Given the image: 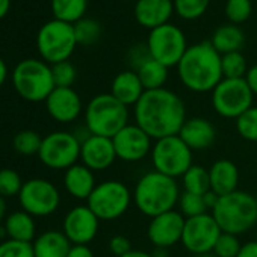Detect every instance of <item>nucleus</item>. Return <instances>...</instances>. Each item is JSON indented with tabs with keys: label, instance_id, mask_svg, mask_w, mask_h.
Segmentation results:
<instances>
[{
	"label": "nucleus",
	"instance_id": "1",
	"mask_svg": "<svg viewBox=\"0 0 257 257\" xmlns=\"http://www.w3.org/2000/svg\"><path fill=\"white\" fill-rule=\"evenodd\" d=\"M186 119L183 100L167 88L146 91L135 104V124L155 141L179 135Z\"/></svg>",
	"mask_w": 257,
	"mask_h": 257
},
{
	"label": "nucleus",
	"instance_id": "2",
	"mask_svg": "<svg viewBox=\"0 0 257 257\" xmlns=\"http://www.w3.org/2000/svg\"><path fill=\"white\" fill-rule=\"evenodd\" d=\"M176 68L183 86L192 92H212L224 79L221 55L210 41H201L188 47Z\"/></svg>",
	"mask_w": 257,
	"mask_h": 257
},
{
	"label": "nucleus",
	"instance_id": "3",
	"mask_svg": "<svg viewBox=\"0 0 257 257\" xmlns=\"http://www.w3.org/2000/svg\"><path fill=\"white\" fill-rule=\"evenodd\" d=\"M180 189L176 179L150 171L144 174L135 186V206L146 216L155 218L161 213L173 210L179 204Z\"/></svg>",
	"mask_w": 257,
	"mask_h": 257
},
{
	"label": "nucleus",
	"instance_id": "4",
	"mask_svg": "<svg viewBox=\"0 0 257 257\" xmlns=\"http://www.w3.org/2000/svg\"><path fill=\"white\" fill-rule=\"evenodd\" d=\"M212 216L222 233L239 236L251 230L257 222L255 198L249 192L243 191H234L222 195L212 209Z\"/></svg>",
	"mask_w": 257,
	"mask_h": 257
},
{
	"label": "nucleus",
	"instance_id": "5",
	"mask_svg": "<svg viewBox=\"0 0 257 257\" xmlns=\"http://www.w3.org/2000/svg\"><path fill=\"white\" fill-rule=\"evenodd\" d=\"M128 124V109L110 92L98 94L89 100L85 109V127L91 135L113 138Z\"/></svg>",
	"mask_w": 257,
	"mask_h": 257
},
{
	"label": "nucleus",
	"instance_id": "6",
	"mask_svg": "<svg viewBox=\"0 0 257 257\" xmlns=\"http://www.w3.org/2000/svg\"><path fill=\"white\" fill-rule=\"evenodd\" d=\"M16 92L26 101L40 103L46 101L52 91L56 88L52 74V65L43 59H23L11 74Z\"/></svg>",
	"mask_w": 257,
	"mask_h": 257
},
{
	"label": "nucleus",
	"instance_id": "7",
	"mask_svg": "<svg viewBox=\"0 0 257 257\" xmlns=\"http://www.w3.org/2000/svg\"><path fill=\"white\" fill-rule=\"evenodd\" d=\"M77 47L74 26L61 20H49L37 34V50L44 62L55 65L70 61Z\"/></svg>",
	"mask_w": 257,
	"mask_h": 257
},
{
	"label": "nucleus",
	"instance_id": "8",
	"mask_svg": "<svg viewBox=\"0 0 257 257\" xmlns=\"http://www.w3.org/2000/svg\"><path fill=\"white\" fill-rule=\"evenodd\" d=\"M132 194L128 188L118 180H106L95 186L86 206L100 221H113L122 216L131 207Z\"/></svg>",
	"mask_w": 257,
	"mask_h": 257
},
{
	"label": "nucleus",
	"instance_id": "9",
	"mask_svg": "<svg viewBox=\"0 0 257 257\" xmlns=\"http://www.w3.org/2000/svg\"><path fill=\"white\" fill-rule=\"evenodd\" d=\"M150 156L155 171L173 179L183 177V174L194 165L192 150L179 135L158 140L153 144Z\"/></svg>",
	"mask_w": 257,
	"mask_h": 257
},
{
	"label": "nucleus",
	"instance_id": "10",
	"mask_svg": "<svg viewBox=\"0 0 257 257\" xmlns=\"http://www.w3.org/2000/svg\"><path fill=\"white\" fill-rule=\"evenodd\" d=\"M254 94L243 79H222L212 91L213 110L222 118H239L252 106Z\"/></svg>",
	"mask_w": 257,
	"mask_h": 257
},
{
	"label": "nucleus",
	"instance_id": "11",
	"mask_svg": "<svg viewBox=\"0 0 257 257\" xmlns=\"http://www.w3.org/2000/svg\"><path fill=\"white\" fill-rule=\"evenodd\" d=\"M146 44L152 58L168 68L177 67L188 50L185 34L179 26L173 23H167L150 31Z\"/></svg>",
	"mask_w": 257,
	"mask_h": 257
},
{
	"label": "nucleus",
	"instance_id": "12",
	"mask_svg": "<svg viewBox=\"0 0 257 257\" xmlns=\"http://www.w3.org/2000/svg\"><path fill=\"white\" fill-rule=\"evenodd\" d=\"M38 159L50 170L67 171L80 159V141L70 132H52L43 138Z\"/></svg>",
	"mask_w": 257,
	"mask_h": 257
},
{
	"label": "nucleus",
	"instance_id": "13",
	"mask_svg": "<svg viewBox=\"0 0 257 257\" xmlns=\"http://www.w3.org/2000/svg\"><path fill=\"white\" fill-rule=\"evenodd\" d=\"M22 210L35 216H49L55 213L61 204V194L58 188L46 179H29L23 183L19 194Z\"/></svg>",
	"mask_w": 257,
	"mask_h": 257
},
{
	"label": "nucleus",
	"instance_id": "14",
	"mask_svg": "<svg viewBox=\"0 0 257 257\" xmlns=\"http://www.w3.org/2000/svg\"><path fill=\"white\" fill-rule=\"evenodd\" d=\"M221 233L222 231L212 213L186 218L182 243L194 255L212 252Z\"/></svg>",
	"mask_w": 257,
	"mask_h": 257
},
{
	"label": "nucleus",
	"instance_id": "15",
	"mask_svg": "<svg viewBox=\"0 0 257 257\" xmlns=\"http://www.w3.org/2000/svg\"><path fill=\"white\" fill-rule=\"evenodd\" d=\"M152 141L138 124H127L112 138L116 159L124 162H140L146 159L152 153Z\"/></svg>",
	"mask_w": 257,
	"mask_h": 257
},
{
	"label": "nucleus",
	"instance_id": "16",
	"mask_svg": "<svg viewBox=\"0 0 257 257\" xmlns=\"http://www.w3.org/2000/svg\"><path fill=\"white\" fill-rule=\"evenodd\" d=\"M186 218L176 209L161 213L152 218L147 236L149 240L155 245V248H171L176 243L182 242L183 228Z\"/></svg>",
	"mask_w": 257,
	"mask_h": 257
},
{
	"label": "nucleus",
	"instance_id": "17",
	"mask_svg": "<svg viewBox=\"0 0 257 257\" xmlns=\"http://www.w3.org/2000/svg\"><path fill=\"white\" fill-rule=\"evenodd\" d=\"M100 219L88 206L73 207L64 218L62 231L73 245H88L98 233Z\"/></svg>",
	"mask_w": 257,
	"mask_h": 257
},
{
	"label": "nucleus",
	"instance_id": "18",
	"mask_svg": "<svg viewBox=\"0 0 257 257\" xmlns=\"http://www.w3.org/2000/svg\"><path fill=\"white\" fill-rule=\"evenodd\" d=\"M44 103L49 115L64 124L76 121L83 110L82 98L73 88H55Z\"/></svg>",
	"mask_w": 257,
	"mask_h": 257
},
{
	"label": "nucleus",
	"instance_id": "19",
	"mask_svg": "<svg viewBox=\"0 0 257 257\" xmlns=\"http://www.w3.org/2000/svg\"><path fill=\"white\" fill-rule=\"evenodd\" d=\"M80 161L91 171L107 170L115 161L116 153L110 138L91 135L80 144Z\"/></svg>",
	"mask_w": 257,
	"mask_h": 257
},
{
	"label": "nucleus",
	"instance_id": "20",
	"mask_svg": "<svg viewBox=\"0 0 257 257\" xmlns=\"http://www.w3.org/2000/svg\"><path fill=\"white\" fill-rule=\"evenodd\" d=\"M173 13V0H137L134 8L137 23L149 31L170 23Z\"/></svg>",
	"mask_w": 257,
	"mask_h": 257
},
{
	"label": "nucleus",
	"instance_id": "21",
	"mask_svg": "<svg viewBox=\"0 0 257 257\" xmlns=\"http://www.w3.org/2000/svg\"><path fill=\"white\" fill-rule=\"evenodd\" d=\"M179 137L192 152H201L210 149L216 141L215 125L201 116H194L185 121Z\"/></svg>",
	"mask_w": 257,
	"mask_h": 257
},
{
	"label": "nucleus",
	"instance_id": "22",
	"mask_svg": "<svg viewBox=\"0 0 257 257\" xmlns=\"http://www.w3.org/2000/svg\"><path fill=\"white\" fill-rule=\"evenodd\" d=\"M144 92L146 89L143 86V82L134 70H124L118 73L110 85V94L127 107L135 106Z\"/></svg>",
	"mask_w": 257,
	"mask_h": 257
},
{
	"label": "nucleus",
	"instance_id": "23",
	"mask_svg": "<svg viewBox=\"0 0 257 257\" xmlns=\"http://www.w3.org/2000/svg\"><path fill=\"white\" fill-rule=\"evenodd\" d=\"M65 191L76 200H88L92 191L95 189L94 171H91L83 164H76L70 167L64 174Z\"/></svg>",
	"mask_w": 257,
	"mask_h": 257
},
{
	"label": "nucleus",
	"instance_id": "24",
	"mask_svg": "<svg viewBox=\"0 0 257 257\" xmlns=\"http://www.w3.org/2000/svg\"><path fill=\"white\" fill-rule=\"evenodd\" d=\"M210 191L218 197L231 194L237 191L239 185V170L228 159H219L209 168Z\"/></svg>",
	"mask_w": 257,
	"mask_h": 257
},
{
	"label": "nucleus",
	"instance_id": "25",
	"mask_svg": "<svg viewBox=\"0 0 257 257\" xmlns=\"http://www.w3.org/2000/svg\"><path fill=\"white\" fill-rule=\"evenodd\" d=\"M71 245L64 231L59 230H47L32 242L35 257H67Z\"/></svg>",
	"mask_w": 257,
	"mask_h": 257
},
{
	"label": "nucleus",
	"instance_id": "26",
	"mask_svg": "<svg viewBox=\"0 0 257 257\" xmlns=\"http://www.w3.org/2000/svg\"><path fill=\"white\" fill-rule=\"evenodd\" d=\"M5 230L10 239L32 243L37 237V225L32 215L25 210H16L5 219Z\"/></svg>",
	"mask_w": 257,
	"mask_h": 257
},
{
	"label": "nucleus",
	"instance_id": "27",
	"mask_svg": "<svg viewBox=\"0 0 257 257\" xmlns=\"http://www.w3.org/2000/svg\"><path fill=\"white\" fill-rule=\"evenodd\" d=\"M210 44L219 55L240 52V49L245 44V35L242 29L236 25H222L215 29Z\"/></svg>",
	"mask_w": 257,
	"mask_h": 257
},
{
	"label": "nucleus",
	"instance_id": "28",
	"mask_svg": "<svg viewBox=\"0 0 257 257\" xmlns=\"http://www.w3.org/2000/svg\"><path fill=\"white\" fill-rule=\"evenodd\" d=\"M50 8L56 20L74 25L85 17L88 0H50Z\"/></svg>",
	"mask_w": 257,
	"mask_h": 257
},
{
	"label": "nucleus",
	"instance_id": "29",
	"mask_svg": "<svg viewBox=\"0 0 257 257\" xmlns=\"http://www.w3.org/2000/svg\"><path fill=\"white\" fill-rule=\"evenodd\" d=\"M168 70H170L168 67H165L164 64L150 58L147 62H144L137 70V74L140 76L144 89L152 91V89L164 88V85L168 80Z\"/></svg>",
	"mask_w": 257,
	"mask_h": 257
},
{
	"label": "nucleus",
	"instance_id": "30",
	"mask_svg": "<svg viewBox=\"0 0 257 257\" xmlns=\"http://www.w3.org/2000/svg\"><path fill=\"white\" fill-rule=\"evenodd\" d=\"M185 192L204 195L210 191V177L209 170L201 165H192L182 177Z\"/></svg>",
	"mask_w": 257,
	"mask_h": 257
},
{
	"label": "nucleus",
	"instance_id": "31",
	"mask_svg": "<svg viewBox=\"0 0 257 257\" xmlns=\"http://www.w3.org/2000/svg\"><path fill=\"white\" fill-rule=\"evenodd\" d=\"M41 144H43V137L38 132L31 131V128L20 131L13 140L14 150L22 156H34V155L38 156Z\"/></svg>",
	"mask_w": 257,
	"mask_h": 257
},
{
	"label": "nucleus",
	"instance_id": "32",
	"mask_svg": "<svg viewBox=\"0 0 257 257\" xmlns=\"http://www.w3.org/2000/svg\"><path fill=\"white\" fill-rule=\"evenodd\" d=\"M73 26H74L77 46H92L101 37V25L95 19L83 17Z\"/></svg>",
	"mask_w": 257,
	"mask_h": 257
},
{
	"label": "nucleus",
	"instance_id": "33",
	"mask_svg": "<svg viewBox=\"0 0 257 257\" xmlns=\"http://www.w3.org/2000/svg\"><path fill=\"white\" fill-rule=\"evenodd\" d=\"M221 70L224 79H243L248 71L246 59L240 52L221 55Z\"/></svg>",
	"mask_w": 257,
	"mask_h": 257
},
{
	"label": "nucleus",
	"instance_id": "34",
	"mask_svg": "<svg viewBox=\"0 0 257 257\" xmlns=\"http://www.w3.org/2000/svg\"><path fill=\"white\" fill-rule=\"evenodd\" d=\"M174 11L183 20H197L204 16L207 11L210 0H173Z\"/></svg>",
	"mask_w": 257,
	"mask_h": 257
},
{
	"label": "nucleus",
	"instance_id": "35",
	"mask_svg": "<svg viewBox=\"0 0 257 257\" xmlns=\"http://www.w3.org/2000/svg\"><path fill=\"white\" fill-rule=\"evenodd\" d=\"M209 207L204 201L203 195L191 194V192H182L179 198V212L185 218H194L207 213Z\"/></svg>",
	"mask_w": 257,
	"mask_h": 257
},
{
	"label": "nucleus",
	"instance_id": "36",
	"mask_svg": "<svg viewBox=\"0 0 257 257\" xmlns=\"http://www.w3.org/2000/svg\"><path fill=\"white\" fill-rule=\"evenodd\" d=\"M236 131L245 141L257 143V106H251L236 118Z\"/></svg>",
	"mask_w": 257,
	"mask_h": 257
},
{
	"label": "nucleus",
	"instance_id": "37",
	"mask_svg": "<svg viewBox=\"0 0 257 257\" xmlns=\"http://www.w3.org/2000/svg\"><path fill=\"white\" fill-rule=\"evenodd\" d=\"M224 13L231 25L239 26L249 20L252 13V2L251 0H227Z\"/></svg>",
	"mask_w": 257,
	"mask_h": 257
},
{
	"label": "nucleus",
	"instance_id": "38",
	"mask_svg": "<svg viewBox=\"0 0 257 257\" xmlns=\"http://www.w3.org/2000/svg\"><path fill=\"white\" fill-rule=\"evenodd\" d=\"M22 176L13 168H2L0 170V197H16L20 194L23 188Z\"/></svg>",
	"mask_w": 257,
	"mask_h": 257
},
{
	"label": "nucleus",
	"instance_id": "39",
	"mask_svg": "<svg viewBox=\"0 0 257 257\" xmlns=\"http://www.w3.org/2000/svg\"><path fill=\"white\" fill-rule=\"evenodd\" d=\"M52 74L56 88H71L76 80L77 71L70 61H64L52 65Z\"/></svg>",
	"mask_w": 257,
	"mask_h": 257
},
{
	"label": "nucleus",
	"instance_id": "40",
	"mask_svg": "<svg viewBox=\"0 0 257 257\" xmlns=\"http://www.w3.org/2000/svg\"><path fill=\"white\" fill-rule=\"evenodd\" d=\"M240 246L242 243L239 242L237 236L230 233H221L212 252L216 257H237Z\"/></svg>",
	"mask_w": 257,
	"mask_h": 257
},
{
	"label": "nucleus",
	"instance_id": "41",
	"mask_svg": "<svg viewBox=\"0 0 257 257\" xmlns=\"http://www.w3.org/2000/svg\"><path fill=\"white\" fill-rule=\"evenodd\" d=\"M0 257H35L32 243L8 239L0 243Z\"/></svg>",
	"mask_w": 257,
	"mask_h": 257
},
{
	"label": "nucleus",
	"instance_id": "42",
	"mask_svg": "<svg viewBox=\"0 0 257 257\" xmlns=\"http://www.w3.org/2000/svg\"><path fill=\"white\" fill-rule=\"evenodd\" d=\"M152 58L147 44H137L127 53V62L131 65V70L137 71L144 62H147Z\"/></svg>",
	"mask_w": 257,
	"mask_h": 257
},
{
	"label": "nucleus",
	"instance_id": "43",
	"mask_svg": "<svg viewBox=\"0 0 257 257\" xmlns=\"http://www.w3.org/2000/svg\"><path fill=\"white\" fill-rule=\"evenodd\" d=\"M109 249L112 254H115L116 257H121L124 254H127L128 251H132V242L128 240L125 236L122 234H116L109 240Z\"/></svg>",
	"mask_w": 257,
	"mask_h": 257
},
{
	"label": "nucleus",
	"instance_id": "44",
	"mask_svg": "<svg viewBox=\"0 0 257 257\" xmlns=\"http://www.w3.org/2000/svg\"><path fill=\"white\" fill-rule=\"evenodd\" d=\"M67 257H94V252L88 245H71Z\"/></svg>",
	"mask_w": 257,
	"mask_h": 257
},
{
	"label": "nucleus",
	"instance_id": "45",
	"mask_svg": "<svg viewBox=\"0 0 257 257\" xmlns=\"http://www.w3.org/2000/svg\"><path fill=\"white\" fill-rule=\"evenodd\" d=\"M245 80H246L249 89L252 91V94L257 95V64H254L252 67L248 68V71L245 74Z\"/></svg>",
	"mask_w": 257,
	"mask_h": 257
},
{
	"label": "nucleus",
	"instance_id": "46",
	"mask_svg": "<svg viewBox=\"0 0 257 257\" xmlns=\"http://www.w3.org/2000/svg\"><path fill=\"white\" fill-rule=\"evenodd\" d=\"M237 257H257V240L246 242L240 246Z\"/></svg>",
	"mask_w": 257,
	"mask_h": 257
},
{
	"label": "nucleus",
	"instance_id": "47",
	"mask_svg": "<svg viewBox=\"0 0 257 257\" xmlns=\"http://www.w3.org/2000/svg\"><path fill=\"white\" fill-rule=\"evenodd\" d=\"M203 197H204V201H206V204H207V207H209L210 210L215 207V204H216V201H218V198H219V197H218V195H216L213 191H209V192H206Z\"/></svg>",
	"mask_w": 257,
	"mask_h": 257
},
{
	"label": "nucleus",
	"instance_id": "48",
	"mask_svg": "<svg viewBox=\"0 0 257 257\" xmlns=\"http://www.w3.org/2000/svg\"><path fill=\"white\" fill-rule=\"evenodd\" d=\"M7 79H8V65L2 58H0V86L7 82Z\"/></svg>",
	"mask_w": 257,
	"mask_h": 257
},
{
	"label": "nucleus",
	"instance_id": "49",
	"mask_svg": "<svg viewBox=\"0 0 257 257\" xmlns=\"http://www.w3.org/2000/svg\"><path fill=\"white\" fill-rule=\"evenodd\" d=\"M11 10V0H0V20L7 17Z\"/></svg>",
	"mask_w": 257,
	"mask_h": 257
},
{
	"label": "nucleus",
	"instance_id": "50",
	"mask_svg": "<svg viewBox=\"0 0 257 257\" xmlns=\"http://www.w3.org/2000/svg\"><path fill=\"white\" fill-rule=\"evenodd\" d=\"M7 212H8V203L5 197H0V222L7 219Z\"/></svg>",
	"mask_w": 257,
	"mask_h": 257
},
{
	"label": "nucleus",
	"instance_id": "51",
	"mask_svg": "<svg viewBox=\"0 0 257 257\" xmlns=\"http://www.w3.org/2000/svg\"><path fill=\"white\" fill-rule=\"evenodd\" d=\"M121 257H153V255L150 252H147V251H143V249H132V251H128L127 254H124Z\"/></svg>",
	"mask_w": 257,
	"mask_h": 257
},
{
	"label": "nucleus",
	"instance_id": "52",
	"mask_svg": "<svg viewBox=\"0 0 257 257\" xmlns=\"http://www.w3.org/2000/svg\"><path fill=\"white\" fill-rule=\"evenodd\" d=\"M152 255L153 257H168V249L167 248H155Z\"/></svg>",
	"mask_w": 257,
	"mask_h": 257
},
{
	"label": "nucleus",
	"instance_id": "53",
	"mask_svg": "<svg viewBox=\"0 0 257 257\" xmlns=\"http://www.w3.org/2000/svg\"><path fill=\"white\" fill-rule=\"evenodd\" d=\"M194 257H216L213 252H206V254H198V255H194Z\"/></svg>",
	"mask_w": 257,
	"mask_h": 257
},
{
	"label": "nucleus",
	"instance_id": "54",
	"mask_svg": "<svg viewBox=\"0 0 257 257\" xmlns=\"http://www.w3.org/2000/svg\"><path fill=\"white\" fill-rule=\"evenodd\" d=\"M254 198H255V204H257V194L254 195Z\"/></svg>",
	"mask_w": 257,
	"mask_h": 257
},
{
	"label": "nucleus",
	"instance_id": "55",
	"mask_svg": "<svg viewBox=\"0 0 257 257\" xmlns=\"http://www.w3.org/2000/svg\"><path fill=\"white\" fill-rule=\"evenodd\" d=\"M255 240H257V230H255Z\"/></svg>",
	"mask_w": 257,
	"mask_h": 257
}]
</instances>
